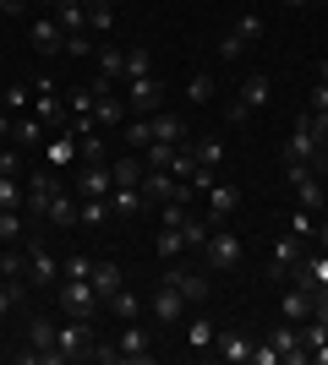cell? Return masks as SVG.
I'll use <instances>...</instances> for the list:
<instances>
[{"instance_id": "11a10c76", "label": "cell", "mask_w": 328, "mask_h": 365, "mask_svg": "<svg viewBox=\"0 0 328 365\" xmlns=\"http://www.w3.org/2000/svg\"><path fill=\"white\" fill-rule=\"evenodd\" d=\"M307 109H328V82H317L312 98H307Z\"/></svg>"}, {"instance_id": "c3c4849f", "label": "cell", "mask_w": 328, "mask_h": 365, "mask_svg": "<svg viewBox=\"0 0 328 365\" xmlns=\"http://www.w3.org/2000/svg\"><path fill=\"white\" fill-rule=\"evenodd\" d=\"M159 213H164V229H181V224H187V207H181V202H159Z\"/></svg>"}, {"instance_id": "e575fe53", "label": "cell", "mask_w": 328, "mask_h": 365, "mask_svg": "<svg viewBox=\"0 0 328 365\" xmlns=\"http://www.w3.org/2000/svg\"><path fill=\"white\" fill-rule=\"evenodd\" d=\"M214 76H208V71H192L187 76V104H214Z\"/></svg>"}, {"instance_id": "680465c9", "label": "cell", "mask_w": 328, "mask_h": 365, "mask_svg": "<svg viewBox=\"0 0 328 365\" xmlns=\"http://www.w3.org/2000/svg\"><path fill=\"white\" fill-rule=\"evenodd\" d=\"M317 245H323V251H328V224H317Z\"/></svg>"}, {"instance_id": "f6af8a7d", "label": "cell", "mask_w": 328, "mask_h": 365, "mask_svg": "<svg viewBox=\"0 0 328 365\" xmlns=\"http://www.w3.org/2000/svg\"><path fill=\"white\" fill-rule=\"evenodd\" d=\"M241 49H247V38H241V33H224V38H219V61H241Z\"/></svg>"}, {"instance_id": "bcb514c9", "label": "cell", "mask_w": 328, "mask_h": 365, "mask_svg": "<svg viewBox=\"0 0 328 365\" xmlns=\"http://www.w3.org/2000/svg\"><path fill=\"white\" fill-rule=\"evenodd\" d=\"M307 273H312V284H317V289H328V251L307 257Z\"/></svg>"}, {"instance_id": "1f68e13d", "label": "cell", "mask_w": 328, "mask_h": 365, "mask_svg": "<svg viewBox=\"0 0 328 365\" xmlns=\"http://www.w3.org/2000/svg\"><path fill=\"white\" fill-rule=\"evenodd\" d=\"M49 224H61V229H71V224H77V191H61V197H55V202H49Z\"/></svg>"}, {"instance_id": "ac0fdd59", "label": "cell", "mask_w": 328, "mask_h": 365, "mask_svg": "<svg viewBox=\"0 0 328 365\" xmlns=\"http://www.w3.org/2000/svg\"><path fill=\"white\" fill-rule=\"evenodd\" d=\"M148 120H154V142H170V148L187 142V115L181 109H154Z\"/></svg>"}, {"instance_id": "4dcf8cb0", "label": "cell", "mask_w": 328, "mask_h": 365, "mask_svg": "<svg viewBox=\"0 0 328 365\" xmlns=\"http://www.w3.org/2000/svg\"><path fill=\"white\" fill-rule=\"evenodd\" d=\"M28 278H0V317H6V311H16V305H28Z\"/></svg>"}, {"instance_id": "b9f144b4", "label": "cell", "mask_w": 328, "mask_h": 365, "mask_svg": "<svg viewBox=\"0 0 328 365\" xmlns=\"http://www.w3.org/2000/svg\"><path fill=\"white\" fill-rule=\"evenodd\" d=\"M170 158H175L170 142H148V148H142V164L148 169H170Z\"/></svg>"}, {"instance_id": "836d02e7", "label": "cell", "mask_w": 328, "mask_h": 365, "mask_svg": "<svg viewBox=\"0 0 328 365\" xmlns=\"http://www.w3.org/2000/svg\"><path fill=\"white\" fill-rule=\"evenodd\" d=\"M131 76H154V55H148V44L126 49V76H121V82H131Z\"/></svg>"}, {"instance_id": "e0dca14e", "label": "cell", "mask_w": 328, "mask_h": 365, "mask_svg": "<svg viewBox=\"0 0 328 365\" xmlns=\"http://www.w3.org/2000/svg\"><path fill=\"white\" fill-rule=\"evenodd\" d=\"M6 142H11V148H44L49 142V125L39 120V115H22V120H11V131H6Z\"/></svg>"}, {"instance_id": "5bb4252c", "label": "cell", "mask_w": 328, "mask_h": 365, "mask_svg": "<svg viewBox=\"0 0 328 365\" xmlns=\"http://www.w3.org/2000/svg\"><path fill=\"white\" fill-rule=\"evenodd\" d=\"M296 262H301V235H296V229H284L279 240H274V257H268V278H290Z\"/></svg>"}, {"instance_id": "9a60e30c", "label": "cell", "mask_w": 328, "mask_h": 365, "mask_svg": "<svg viewBox=\"0 0 328 365\" xmlns=\"http://www.w3.org/2000/svg\"><path fill=\"white\" fill-rule=\"evenodd\" d=\"M71 191L77 197H109L115 191V175H109V164H82L77 180H71Z\"/></svg>"}, {"instance_id": "9f6ffc18", "label": "cell", "mask_w": 328, "mask_h": 365, "mask_svg": "<svg viewBox=\"0 0 328 365\" xmlns=\"http://www.w3.org/2000/svg\"><path fill=\"white\" fill-rule=\"evenodd\" d=\"M0 11H11V16H22V11H28V0H0Z\"/></svg>"}, {"instance_id": "ee69618b", "label": "cell", "mask_w": 328, "mask_h": 365, "mask_svg": "<svg viewBox=\"0 0 328 365\" xmlns=\"http://www.w3.org/2000/svg\"><path fill=\"white\" fill-rule=\"evenodd\" d=\"M235 33H241L247 44H257V38H263V16H257V11H241V16H235Z\"/></svg>"}, {"instance_id": "d590c367", "label": "cell", "mask_w": 328, "mask_h": 365, "mask_svg": "<svg viewBox=\"0 0 328 365\" xmlns=\"http://www.w3.org/2000/svg\"><path fill=\"white\" fill-rule=\"evenodd\" d=\"M214 333H219L214 322H208V317H197V322L187 327V344H192V349H203V354H214Z\"/></svg>"}, {"instance_id": "7c38bea8", "label": "cell", "mask_w": 328, "mask_h": 365, "mask_svg": "<svg viewBox=\"0 0 328 365\" xmlns=\"http://www.w3.org/2000/svg\"><path fill=\"white\" fill-rule=\"evenodd\" d=\"M148 311H154V322H159V327H175V322L187 317V294L175 289V284H159V289H154V300H148Z\"/></svg>"}, {"instance_id": "ba28073f", "label": "cell", "mask_w": 328, "mask_h": 365, "mask_svg": "<svg viewBox=\"0 0 328 365\" xmlns=\"http://www.w3.org/2000/svg\"><path fill=\"white\" fill-rule=\"evenodd\" d=\"M290 191H296V207H307V213H323V202H328L323 175H312L307 164H290Z\"/></svg>"}, {"instance_id": "277c9868", "label": "cell", "mask_w": 328, "mask_h": 365, "mask_svg": "<svg viewBox=\"0 0 328 365\" xmlns=\"http://www.w3.org/2000/svg\"><path fill=\"white\" fill-rule=\"evenodd\" d=\"M203 257H208V267L230 273L235 262L247 257V240H241V235H235L230 224H214V229H208V245H203Z\"/></svg>"}, {"instance_id": "83f0119b", "label": "cell", "mask_w": 328, "mask_h": 365, "mask_svg": "<svg viewBox=\"0 0 328 365\" xmlns=\"http://www.w3.org/2000/svg\"><path fill=\"white\" fill-rule=\"evenodd\" d=\"M88 284L99 289V300H109V294L121 289V267H115V262H94V273H88Z\"/></svg>"}, {"instance_id": "5b68a950", "label": "cell", "mask_w": 328, "mask_h": 365, "mask_svg": "<svg viewBox=\"0 0 328 365\" xmlns=\"http://www.w3.org/2000/svg\"><path fill=\"white\" fill-rule=\"evenodd\" d=\"M61 191H66V185H61V169H33V180H28V197H22V213H28V218H44L49 213V202H55V197H61Z\"/></svg>"}, {"instance_id": "94428289", "label": "cell", "mask_w": 328, "mask_h": 365, "mask_svg": "<svg viewBox=\"0 0 328 365\" xmlns=\"http://www.w3.org/2000/svg\"><path fill=\"white\" fill-rule=\"evenodd\" d=\"M317 82H328V61H323V71H317Z\"/></svg>"}, {"instance_id": "603a6c76", "label": "cell", "mask_w": 328, "mask_h": 365, "mask_svg": "<svg viewBox=\"0 0 328 365\" xmlns=\"http://www.w3.org/2000/svg\"><path fill=\"white\" fill-rule=\"evenodd\" d=\"M33 115H39L49 131H61V125L71 120V109L61 104V93H33Z\"/></svg>"}, {"instance_id": "3957f363", "label": "cell", "mask_w": 328, "mask_h": 365, "mask_svg": "<svg viewBox=\"0 0 328 365\" xmlns=\"http://www.w3.org/2000/svg\"><path fill=\"white\" fill-rule=\"evenodd\" d=\"M55 305H61V317H94L99 305V289L88 284V278H66L61 273V284H55Z\"/></svg>"}, {"instance_id": "f1b7e54d", "label": "cell", "mask_w": 328, "mask_h": 365, "mask_svg": "<svg viewBox=\"0 0 328 365\" xmlns=\"http://www.w3.org/2000/svg\"><path fill=\"white\" fill-rule=\"evenodd\" d=\"M109 175H115V185H142L148 164H142L137 153H126V158H115V164H109Z\"/></svg>"}, {"instance_id": "7a4b0ae2", "label": "cell", "mask_w": 328, "mask_h": 365, "mask_svg": "<svg viewBox=\"0 0 328 365\" xmlns=\"http://www.w3.org/2000/svg\"><path fill=\"white\" fill-rule=\"evenodd\" d=\"M22 245H28V273H22V278H28L33 289H55V284H61V262H55V251L44 245V235L33 229Z\"/></svg>"}, {"instance_id": "7dc6e473", "label": "cell", "mask_w": 328, "mask_h": 365, "mask_svg": "<svg viewBox=\"0 0 328 365\" xmlns=\"http://www.w3.org/2000/svg\"><path fill=\"white\" fill-rule=\"evenodd\" d=\"M94 38H88V33H71V38H66V55H71V61H82V55H94Z\"/></svg>"}, {"instance_id": "91938a15", "label": "cell", "mask_w": 328, "mask_h": 365, "mask_svg": "<svg viewBox=\"0 0 328 365\" xmlns=\"http://www.w3.org/2000/svg\"><path fill=\"white\" fill-rule=\"evenodd\" d=\"M284 6H290V11H301V6H317V0H284Z\"/></svg>"}, {"instance_id": "6da1fadb", "label": "cell", "mask_w": 328, "mask_h": 365, "mask_svg": "<svg viewBox=\"0 0 328 365\" xmlns=\"http://www.w3.org/2000/svg\"><path fill=\"white\" fill-rule=\"evenodd\" d=\"M94 317H66L55 322V349H61V365L66 360H94Z\"/></svg>"}, {"instance_id": "db71d44e", "label": "cell", "mask_w": 328, "mask_h": 365, "mask_svg": "<svg viewBox=\"0 0 328 365\" xmlns=\"http://www.w3.org/2000/svg\"><path fill=\"white\" fill-rule=\"evenodd\" d=\"M6 109H28V88L16 82V88H6Z\"/></svg>"}, {"instance_id": "ab89813d", "label": "cell", "mask_w": 328, "mask_h": 365, "mask_svg": "<svg viewBox=\"0 0 328 365\" xmlns=\"http://www.w3.org/2000/svg\"><path fill=\"white\" fill-rule=\"evenodd\" d=\"M208 229H214L208 218H187V224H181V240H187V251H203V245H208Z\"/></svg>"}, {"instance_id": "4fadbf2b", "label": "cell", "mask_w": 328, "mask_h": 365, "mask_svg": "<svg viewBox=\"0 0 328 365\" xmlns=\"http://www.w3.org/2000/svg\"><path fill=\"white\" fill-rule=\"evenodd\" d=\"M164 284H175V289L187 294V305H208V278L192 273V267H181V262H170V267H164Z\"/></svg>"}, {"instance_id": "484cf974", "label": "cell", "mask_w": 328, "mask_h": 365, "mask_svg": "<svg viewBox=\"0 0 328 365\" xmlns=\"http://www.w3.org/2000/svg\"><path fill=\"white\" fill-rule=\"evenodd\" d=\"M104 305H109V311H115V317H121V322H137L142 311H148V300H137V294L126 289V284H121V289H115V294H109Z\"/></svg>"}, {"instance_id": "ffe728a7", "label": "cell", "mask_w": 328, "mask_h": 365, "mask_svg": "<svg viewBox=\"0 0 328 365\" xmlns=\"http://www.w3.org/2000/svg\"><path fill=\"white\" fill-rule=\"evenodd\" d=\"M77 153H82V142L71 137V131H49V142H44V164L49 169H66Z\"/></svg>"}, {"instance_id": "74e56055", "label": "cell", "mask_w": 328, "mask_h": 365, "mask_svg": "<svg viewBox=\"0 0 328 365\" xmlns=\"http://www.w3.org/2000/svg\"><path fill=\"white\" fill-rule=\"evenodd\" d=\"M28 273V245L11 251V245H0V278H22Z\"/></svg>"}, {"instance_id": "681fc988", "label": "cell", "mask_w": 328, "mask_h": 365, "mask_svg": "<svg viewBox=\"0 0 328 365\" xmlns=\"http://www.w3.org/2000/svg\"><path fill=\"white\" fill-rule=\"evenodd\" d=\"M82 164H104V137H82Z\"/></svg>"}, {"instance_id": "60d3db41", "label": "cell", "mask_w": 328, "mask_h": 365, "mask_svg": "<svg viewBox=\"0 0 328 365\" xmlns=\"http://www.w3.org/2000/svg\"><path fill=\"white\" fill-rule=\"evenodd\" d=\"M22 197H28V185L16 175H0V207H22Z\"/></svg>"}, {"instance_id": "30bf717a", "label": "cell", "mask_w": 328, "mask_h": 365, "mask_svg": "<svg viewBox=\"0 0 328 365\" xmlns=\"http://www.w3.org/2000/svg\"><path fill=\"white\" fill-rule=\"evenodd\" d=\"M203 197H208V224H230L235 207H241V185L235 180H214Z\"/></svg>"}, {"instance_id": "816d5d0a", "label": "cell", "mask_w": 328, "mask_h": 365, "mask_svg": "<svg viewBox=\"0 0 328 365\" xmlns=\"http://www.w3.org/2000/svg\"><path fill=\"white\" fill-rule=\"evenodd\" d=\"M66 109H71V115H94V88H77Z\"/></svg>"}, {"instance_id": "9c48e42d", "label": "cell", "mask_w": 328, "mask_h": 365, "mask_svg": "<svg viewBox=\"0 0 328 365\" xmlns=\"http://www.w3.org/2000/svg\"><path fill=\"white\" fill-rule=\"evenodd\" d=\"M126 109H131V115H154V109H164L159 76H131V82H126Z\"/></svg>"}, {"instance_id": "8d00e7d4", "label": "cell", "mask_w": 328, "mask_h": 365, "mask_svg": "<svg viewBox=\"0 0 328 365\" xmlns=\"http://www.w3.org/2000/svg\"><path fill=\"white\" fill-rule=\"evenodd\" d=\"M82 6H88V33H109V28H115L109 0H82Z\"/></svg>"}, {"instance_id": "f35d334b", "label": "cell", "mask_w": 328, "mask_h": 365, "mask_svg": "<svg viewBox=\"0 0 328 365\" xmlns=\"http://www.w3.org/2000/svg\"><path fill=\"white\" fill-rule=\"evenodd\" d=\"M126 142H131V148H148V142H154V120H148V115H131V120H126V131H121Z\"/></svg>"}, {"instance_id": "52a82bcc", "label": "cell", "mask_w": 328, "mask_h": 365, "mask_svg": "<svg viewBox=\"0 0 328 365\" xmlns=\"http://www.w3.org/2000/svg\"><path fill=\"white\" fill-rule=\"evenodd\" d=\"M148 365L154 360V333L142 322H121V338H115V365Z\"/></svg>"}, {"instance_id": "f546056e", "label": "cell", "mask_w": 328, "mask_h": 365, "mask_svg": "<svg viewBox=\"0 0 328 365\" xmlns=\"http://www.w3.org/2000/svg\"><path fill=\"white\" fill-rule=\"evenodd\" d=\"M94 55H99V76H109V82L126 76V49L121 44H104V49H94Z\"/></svg>"}, {"instance_id": "d6a6232c", "label": "cell", "mask_w": 328, "mask_h": 365, "mask_svg": "<svg viewBox=\"0 0 328 365\" xmlns=\"http://www.w3.org/2000/svg\"><path fill=\"white\" fill-rule=\"evenodd\" d=\"M192 153H197V164H203V169H214V175L224 169V142H219V137H203V142H192Z\"/></svg>"}, {"instance_id": "f907efd6", "label": "cell", "mask_w": 328, "mask_h": 365, "mask_svg": "<svg viewBox=\"0 0 328 365\" xmlns=\"http://www.w3.org/2000/svg\"><path fill=\"white\" fill-rule=\"evenodd\" d=\"M61 273H66V278H88V273H94V257H66Z\"/></svg>"}, {"instance_id": "8fae6325", "label": "cell", "mask_w": 328, "mask_h": 365, "mask_svg": "<svg viewBox=\"0 0 328 365\" xmlns=\"http://www.w3.org/2000/svg\"><path fill=\"white\" fill-rule=\"evenodd\" d=\"M268 344L279 349V365H307V360H312V349L301 344V327H296V322H279V327L268 333Z\"/></svg>"}, {"instance_id": "44dd1931", "label": "cell", "mask_w": 328, "mask_h": 365, "mask_svg": "<svg viewBox=\"0 0 328 365\" xmlns=\"http://www.w3.org/2000/svg\"><path fill=\"white\" fill-rule=\"evenodd\" d=\"M33 49H39V55H66V33H61L55 16H39V22H33Z\"/></svg>"}, {"instance_id": "be15d7a7", "label": "cell", "mask_w": 328, "mask_h": 365, "mask_svg": "<svg viewBox=\"0 0 328 365\" xmlns=\"http://www.w3.org/2000/svg\"><path fill=\"white\" fill-rule=\"evenodd\" d=\"M0 153H6V148H0Z\"/></svg>"}, {"instance_id": "7402d4cb", "label": "cell", "mask_w": 328, "mask_h": 365, "mask_svg": "<svg viewBox=\"0 0 328 365\" xmlns=\"http://www.w3.org/2000/svg\"><path fill=\"white\" fill-rule=\"evenodd\" d=\"M268 98H274V82H268V76H263V71H252V76H247V82H241V93H235V104L247 109V115H252V109H263V104H268Z\"/></svg>"}, {"instance_id": "7bdbcfd3", "label": "cell", "mask_w": 328, "mask_h": 365, "mask_svg": "<svg viewBox=\"0 0 328 365\" xmlns=\"http://www.w3.org/2000/svg\"><path fill=\"white\" fill-rule=\"evenodd\" d=\"M181 251H187V240H181V229H159V257H164V262H175Z\"/></svg>"}, {"instance_id": "f5cc1de1", "label": "cell", "mask_w": 328, "mask_h": 365, "mask_svg": "<svg viewBox=\"0 0 328 365\" xmlns=\"http://www.w3.org/2000/svg\"><path fill=\"white\" fill-rule=\"evenodd\" d=\"M252 365H279V349H274V344H257V349H252Z\"/></svg>"}, {"instance_id": "2e32d148", "label": "cell", "mask_w": 328, "mask_h": 365, "mask_svg": "<svg viewBox=\"0 0 328 365\" xmlns=\"http://www.w3.org/2000/svg\"><path fill=\"white\" fill-rule=\"evenodd\" d=\"M131 109H126V98L115 88H104V93H94V120H99V131H115V125L126 120Z\"/></svg>"}, {"instance_id": "4316f807", "label": "cell", "mask_w": 328, "mask_h": 365, "mask_svg": "<svg viewBox=\"0 0 328 365\" xmlns=\"http://www.w3.org/2000/svg\"><path fill=\"white\" fill-rule=\"evenodd\" d=\"M22 207H0V245H16V240H28V224H22Z\"/></svg>"}, {"instance_id": "d6986e66", "label": "cell", "mask_w": 328, "mask_h": 365, "mask_svg": "<svg viewBox=\"0 0 328 365\" xmlns=\"http://www.w3.org/2000/svg\"><path fill=\"white\" fill-rule=\"evenodd\" d=\"M142 213H148L142 185H115V191H109V218H142Z\"/></svg>"}, {"instance_id": "6f0895ef", "label": "cell", "mask_w": 328, "mask_h": 365, "mask_svg": "<svg viewBox=\"0 0 328 365\" xmlns=\"http://www.w3.org/2000/svg\"><path fill=\"white\" fill-rule=\"evenodd\" d=\"M312 360H317V365H328V344H317V349H312Z\"/></svg>"}, {"instance_id": "d4e9b609", "label": "cell", "mask_w": 328, "mask_h": 365, "mask_svg": "<svg viewBox=\"0 0 328 365\" xmlns=\"http://www.w3.org/2000/svg\"><path fill=\"white\" fill-rule=\"evenodd\" d=\"M55 22H61L66 38H71V33H88V6H82V0H61V6H55Z\"/></svg>"}, {"instance_id": "6125c7cd", "label": "cell", "mask_w": 328, "mask_h": 365, "mask_svg": "<svg viewBox=\"0 0 328 365\" xmlns=\"http://www.w3.org/2000/svg\"><path fill=\"white\" fill-rule=\"evenodd\" d=\"M55 6H61V0H55Z\"/></svg>"}, {"instance_id": "8992f818", "label": "cell", "mask_w": 328, "mask_h": 365, "mask_svg": "<svg viewBox=\"0 0 328 365\" xmlns=\"http://www.w3.org/2000/svg\"><path fill=\"white\" fill-rule=\"evenodd\" d=\"M22 360H39V365H61V349H55V317H44V311H33V322H28V349H22Z\"/></svg>"}, {"instance_id": "cb8c5ba5", "label": "cell", "mask_w": 328, "mask_h": 365, "mask_svg": "<svg viewBox=\"0 0 328 365\" xmlns=\"http://www.w3.org/2000/svg\"><path fill=\"white\" fill-rule=\"evenodd\" d=\"M214 354L219 360H230V365H247L252 360V344L241 333H230V327H224V333H214Z\"/></svg>"}]
</instances>
